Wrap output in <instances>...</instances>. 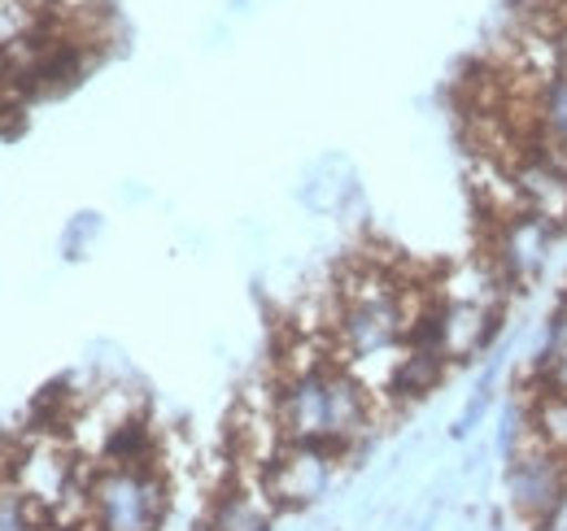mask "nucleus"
Wrapping results in <instances>:
<instances>
[{"instance_id":"obj_5","label":"nucleus","mask_w":567,"mask_h":531,"mask_svg":"<svg viewBox=\"0 0 567 531\" xmlns=\"http://www.w3.org/2000/svg\"><path fill=\"white\" fill-rule=\"evenodd\" d=\"M511 175H515L524 214H533V218H542L546 227L564 231L567 227V162L564 157H555L550 148H542V144L533 139V144H524V148L511 157Z\"/></svg>"},{"instance_id":"obj_14","label":"nucleus","mask_w":567,"mask_h":531,"mask_svg":"<svg viewBox=\"0 0 567 531\" xmlns=\"http://www.w3.org/2000/svg\"><path fill=\"white\" fill-rule=\"evenodd\" d=\"M533 531H567V497L550 510V514H542V519L533 523Z\"/></svg>"},{"instance_id":"obj_6","label":"nucleus","mask_w":567,"mask_h":531,"mask_svg":"<svg viewBox=\"0 0 567 531\" xmlns=\"http://www.w3.org/2000/svg\"><path fill=\"white\" fill-rule=\"evenodd\" d=\"M555 236L559 231L533 214L502 218L494 231V270L502 274V283H533L542 274V266L550 262Z\"/></svg>"},{"instance_id":"obj_15","label":"nucleus","mask_w":567,"mask_h":531,"mask_svg":"<svg viewBox=\"0 0 567 531\" xmlns=\"http://www.w3.org/2000/svg\"><path fill=\"white\" fill-rule=\"evenodd\" d=\"M44 531H58V528H44Z\"/></svg>"},{"instance_id":"obj_10","label":"nucleus","mask_w":567,"mask_h":531,"mask_svg":"<svg viewBox=\"0 0 567 531\" xmlns=\"http://www.w3.org/2000/svg\"><path fill=\"white\" fill-rule=\"evenodd\" d=\"M101 466H157V436L144 418H127L101 445Z\"/></svg>"},{"instance_id":"obj_8","label":"nucleus","mask_w":567,"mask_h":531,"mask_svg":"<svg viewBox=\"0 0 567 531\" xmlns=\"http://www.w3.org/2000/svg\"><path fill=\"white\" fill-rule=\"evenodd\" d=\"M497 332L494 305H476V301H445L441 305V348L450 362H463L472 353H481Z\"/></svg>"},{"instance_id":"obj_4","label":"nucleus","mask_w":567,"mask_h":531,"mask_svg":"<svg viewBox=\"0 0 567 531\" xmlns=\"http://www.w3.org/2000/svg\"><path fill=\"white\" fill-rule=\"evenodd\" d=\"M337 462H341V454H332V449L284 440L271 454V462L258 470V479L276 506H310L332 488Z\"/></svg>"},{"instance_id":"obj_12","label":"nucleus","mask_w":567,"mask_h":531,"mask_svg":"<svg viewBox=\"0 0 567 531\" xmlns=\"http://www.w3.org/2000/svg\"><path fill=\"white\" fill-rule=\"evenodd\" d=\"M96 236H101V214H74L66 236H62V253H66L71 262H79V258L92 249Z\"/></svg>"},{"instance_id":"obj_11","label":"nucleus","mask_w":567,"mask_h":531,"mask_svg":"<svg viewBox=\"0 0 567 531\" xmlns=\"http://www.w3.org/2000/svg\"><path fill=\"white\" fill-rule=\"evenodd\" d=\"M49 514L13 483V479H0V531H44Z\"/></svg>"},{"instance_id":"obj_1","label":"nucleus","mask_w":567,"mask_h":531,"mask_svg":"<svg viewBox=\"0 0 567 531\" xmlns=\"http://www.w3.org/2000/svg\"><path fill=\"white\" fill-rule=\"evenodd\" d=\"M271 418L284 440L292 445L350 454L375 423V393L341 362H323V366L284 375L271 397Z\"/></svg>"},{"instance_id":"obj_9","label":"nucleus","mask_w":567,"mask_h":531,"mask_svg":"<svg viewBox=\"0 0 567 531\" xmlns=\"http://www.w3.org/2000/svg\"><path fill=\"white\" fill-rule=\"evenodd\" d=\"M445 366H450V357H445L441 348H406L402 362L393 366V379H389L384 397H393L398 405H402V400L427 397V393L445 379Z\"/></svg>"},{"instance_id":"obj_16","label":"nucleus","mask_w":567,"mask_h":531,"mask_svg":"<svg viewBox=\"0 0 567 531\" xmlns=\"http://www.w3.org/2000/svg\"><path fill=\"white\" fill-rule=\"evenodd\" d=\"M415 531H424V528H415Z\"/></svg>"},{"instance_id":"obj_2","label":"nucleus","mask_w":567,"mask_h":531,"mask_svg":"<svg viewBox=\"0 0 567 531\" xmlns=\"http://www.w3.org/2000/svg\"><path fill=\"white\" fill-rule=\"evenodd\" d=\"M171 479L162 466H92L87 470V531H166Z\"/></svg>"},{"instance_id":"obj_7","label":"nucleus","mask_w":567,"mask_h":531,"mask_svg":"<svg viewBox=\"0 0 567 531\" xmlns=\"http://www.w3.org/2000/svg\"><path fill=\"white\" fill-rule=\"evenodd\" d=\"M276 501L267 497L262 479L258 483H231L210 501L206 528L210 531H271L276 523Z\"/></svg>"},{"instance_id":"obj_13","label":"nucleus","mask_w":567,"mask_h":531,"mask_svg":"<svg viewBox=\"0 0 567 531\" xmlns=\"http://www.w3.org/2000/svg\"><path fill=\"white\" fill-rule=\"evenodd\" d=\"M489 400H494L489 388H481L476 397L467 400V409H463V414H458V423H454V436H458V440H463V436H472V431L481 427V418L489 414Z\"/></svg>"},{"instance_id":"obj_3","label":"nucleus","mask_w":567,"mask_h":531,"mask_svg":"<svg viewBox=\"0 0 567 531\" xmlns=\"http://www.w3.org/2000/svg\"><path fill=\"white\" fill-rule=\"evenodd\" d=\"M506 497H511L515 514L533 528L542 514H550L567 497V454H555L550 445H542L528 431L524 445L506 458Z\"/></svg>"}]
</instances>
